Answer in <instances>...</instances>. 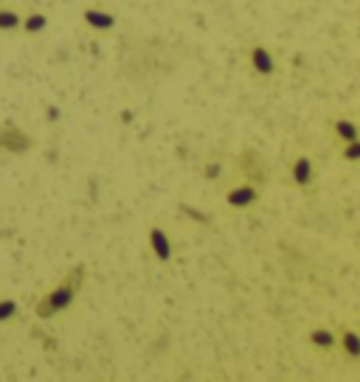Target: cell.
I'll return each mask as SVG.
<instances>
[{"label":"cell","mask_w":360,"mask_h":382,"mask_svg":"<svg viewBox=\"0 0 360 382\" xmlns=\"http://www.w3.org/2000/svg\"><path fill=\"white\" fill-rule=\"evenodd\" d=\"M152 242H155V247H158V256L160 258H169V245H166V239H163V233L160 231H152Z\"/></svg>","instance_id":"1"},{"label":"cell","mask_w":360,"mask_h":382,"mask_svg":"<svg viewBox=\"0 0 360 382\" xmlns=\"http://www.w3.org/2000/svg\"><path fill=\"white\" fill-rule=\"evenodd\" d=\"M253 62H256V67L262 65V70H270V59L265 51H253Z\"/></svg>","instance_id":"2"},{"label":"cell","mask_w":360,"mask_h":382,"mask_svg":"<svg viewBox=\"0 0 360 382\" xmlns=\"http://www.w3.org/2000/svg\"><path fill=\"white\" fill-rule=\"evenodd\" d=\"M346 351H352V354H360V343H358V337H349V335H346Z\"/></svg>","instance_id":"3"},{"label":"cell","mask_w":360,"mask_h":382,"mask_svg":"<svg viewBox=\"0 0 360 382\" xmlns=\"http://www.w3.org/2000/svg\"><path fill=\"white\" fill-rule=\"evenodd\" d=\"M307 174H310V163L301 160V163H298V180H307Z\"/></svg>","instance_id":"4"},{"label":"cell","mask_w":360,"mask_h":382,"mask_svg":"<svg viewBox=\"0 0 360 382\" xmlns=\"http://www.w3.org/2000/svg\"><path fill=\"white\" fill-rule=\"evenodd\" d=\"M14 22H17V20H14V14H11V17H9V14L0 17V25H14Z\"/></svg>","instance_id":"5"},{"label":"cell","mask_w":360,"mask_h":382,"mask_svg":"<svg viewBox=\"0 0 360 382\" xmlns=\"http://www.w3.org/2000/svg\"><path fill=\"white\" fill-rule=\"evenodd\" d=\"M43 17H37V20H28V28H40V25H43Z\"/></svg>","instance_id":"6"},{"label":"cell","mask_w":360,"mask_h":382,"mask_svg":"<svg viewBox=\"0 0 360 382\" xmlns=\"http://www.w3.org/2000/svg\"><path fill=\"white\" fill-rule=\"evenodd\" d=\"M340 132H343V135H349V138H352V135H355V129H352V127H346V124H340Z\"/></svg>","instance_id":"7"}]
</instances>
